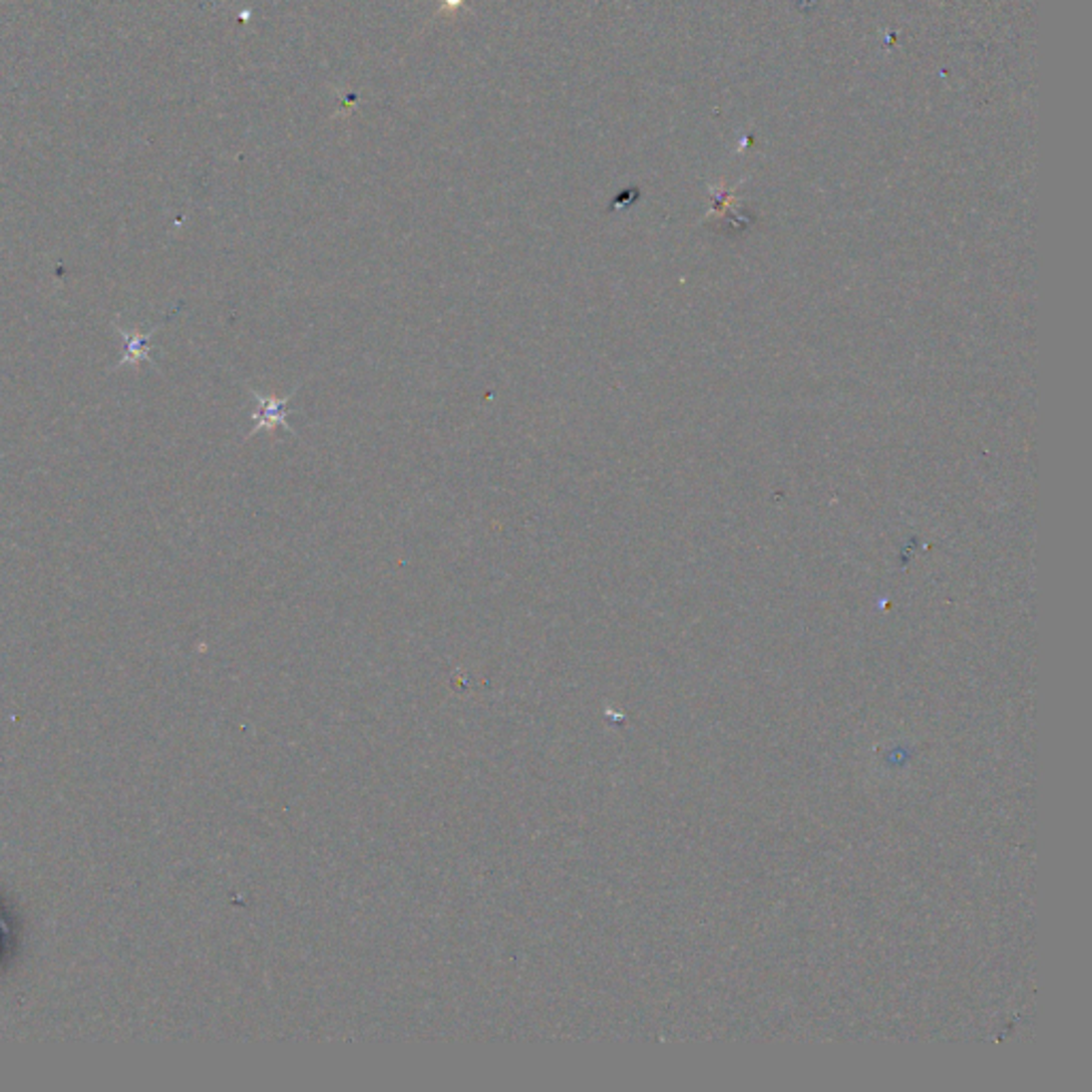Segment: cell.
<instances>
[{
	"label": "cell",
	"instance_id": "obj_2",
	"mask_svg": "<svg viewBox=\"0 0 1092 1092\" xmlns=\"http://www.w3.org/2000/svg\"><path fill=\"white\" fill-rule=\"evenodd\" d=\"M116 331L118 335L125 340V357L120 359L118 367L120 365H127V363H133V365H140L142 361H148V363H154L152 359V348H150V342L154 337V331L152 333H140V331H129L125 327L116 325Z\"/></svg>",
	"mask_w": 1092,
	"mask_h": 1092
},
{
	"label": "cell",
	"instance_id": "obj_1",
	"mask_svg": "<svg viewBox=\"0 0 1092 1092\" xmlns=\"http://www.w3.org/2000/svg\"><path fill=\"white\" fill-rule=\"evenodd\" d=\"M254 399H256V410L252 412V421H254V427L250 429V434L245 436V440L254 438L256 434L260 432H273V429H286V432H292L290 425H288V399L292 393H288L286 397H271V395H260L256 391H252Z\"/></svg>",
	"mask_w": 1092,
	"mask_h": 1092
},
{
	"label": "cell",
	"instance_id": "obj_3",
	"mask_svg": "<svg viewBox=\"0 0 1092 1092\" xmlns=\"http://www.w3.org/2000/svg\"><path fill=\"white\" fill-rule=\"evenodd\" d=\"M3 926H5V924H3V919H0V928H3Z\"/></svg>",
	"mask_w": 1092,
	"mask_h": 1092
}]
</instances>
